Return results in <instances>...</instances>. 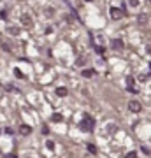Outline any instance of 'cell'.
Listing matches in <instances>:
<instances>
[{"label":"cell","instance_id":"d6986e66","mask_svg":"<svg viewBox=\"0 0 151 158\" xmlns=\"http://www.w3.org/2000/svg\"><path fill=\"white\" fill-rule=\"evenodd\" d=\"M78 65H84V58H79V60H78Z\"/></svg>","mask_w":151,"mask_h":158},{"label":"cell","instance_id":"8992f818","mask_svg":"<svg viewBox=\"0 0 151 158\" xmlns=\"http://www.w3.org/2000/svg\"><path fill=\"white\" fill-rule=\"evenodd\" d=\"M30 132H32L30 125H19V134L21 135H30Z\"/></svg>","mask_w":151,"mask_h":158},{"label":"cell","instance_id":"8fae6325","mask_svg":"<svg viewBox=\"0 0 151 158\" xmlns=\"http://www.w3.org/2000/svg\"><path fill=\"white\" fill-rule=\"evenodd\" d=\"M14 76H16V77H19V79L25 77V74H23L21 70H19V69H14Z\"/></svg>","mask_w":151,"mask_h":158},{"label":"cell","instance_id":"5b68a950","mask_svg":"<svg viewBox=\"0 0 151 158\" xmlns=\"http://www.w3.org/2000/svg\"><path fill=\"white\" fill-rule=\"evenodd\" d=\"M111 48L112 49H123V40L121 39H112L111 40Z\"/></svg>","mask_w":151,"mask_h":158},{"label":"cell","instance_id":"44dd1931","mask_svg":"<svg viewBox=\"0 0 151 158\" xmlns=\"http://www.w3.org/2000/svg\"><path fill=\"white\" fill-rule=\"evenodd\" d=\"M0 134H2V132H0Z\"/></svg>","mask_w":151,"mask_h":158},{"label":"cell","instance_id":"52a82bcc","mask_svg":"<svg viewBox=\"0 0 151 158\" xmlns=\"http://www.w3.org/2000/svg\"><path fill=\"white\" fill-rule=\"evenodd\" d=\"M81 74H83V77L90 79V77H93V76H95V69H84Z\"/></svg>","mask_w":151,"mask_h":158},{"label":"cell","instance_id":"7402d4cb","mask_svg":"<svg viewBox=\"0 0 151 158\" xmlns=\"http://www.w3.org/2000/svg\"><path fill=\"white\" fill-rule=\"evenodd\" d=\"M149 2H151V0H149Z\"/></svg>","mask_w":151,"mask_h":158},{"label":"cell","instance_id":"3957f363","mask_svg":"<svg viewBox=\"0 0 151 158\" xmlns=\"http://www.w3.org/2000/svg\"><path fill=\"white\" fill-rule=\"evenodd\" d=\"M141 109H142L141 102H137V100H130L128 102V111L130 113H141Z\"/></svg>","mask_w":151,"mask_h":158},{"label":"cell","instance_id":"ffe728a7","mask_svg":"<svg viewBox=\"0 0 151 158\" xmlns=\"http://www.w3.org/2000/svg\"><path fill=\"white\" fill-rule=\"evenodd\" d=\"M23 23H27V25L30 23V19H28V16H23Z\"/></svg>","mask_w":151,"mask_h":158},{"label":"cell","instance_id":"7a4b0ae2","mask_svg":"<svg viewBox=\"0 0 151 158\" xmlns=\"http://www.w3.org/2000/svg\"><path fill=\"white\" fill-rule=\"evenodd\" d=\"M123 16H125V12L121 11V9H118V7H111V18L114 19V21H118V19H121Z\"/></svg>","mask_w":151,"mask_h":158},{"label":"cell","instance_id":"5bb4252c","mask_svg":"<svg viewBox=\"0 0 151 158\" xmlns=\"http://www.w3.org/2000/svg\"><path fill=\"white\" fill-rule=\"evenodd\" d=\"M88 151H90V153H93V155H95V153H97V148L93 146V144H88Z\"/></svg>","mask_w":151,"mask_h":158},{"label":"cell","instance_id":"ac0fdd59","mask_svg":"<svg viewBox=\"0 0 151 158\" xmlns=\"http://www.w3.org/2000/svg\"><path fill=\"white\" fill-rule=\"evenodd\" d=\"M142 153H146V155H149V149H148L146 146H142Z\"/></svg>","mask_w":151,"mask_h":158},{"label":"cell","instance_id":"e0dca14e","mask_svg":"<svg viewBox=\"0 0 151 158\" xmlns=\"http://www.w3.org/2000/svg\"><path fill=\"white\" fill-rule=\"evenodd\" d=\"M146 79H148V74H146V76H144V74H141V76H139V81H146Z\"/></svg>","mask_w":151,"mask_h":158},{"label":"cell","instance_id":"6da1fadb","mask_svg":"<svg viewBox=\"0 0 151 158\" xmlns=\"http://www.w3.org/2000/svg\"><path fill=\"white\" fill-rule=\"evenodd\" d=\"M93 127H95L93 118H91L90 114H83V121L79 123V128L83 130V132H91V130H93Z\"/></svg>","mask_w":151,"mask_h":158},{"label":"cell","instance_id":"9c48e42d","mask_svg":"<svg viewBox=\"0 0 151 158\" xmlns=\"http://www.w3.org/2000/svg\"><path fill=\"white\" fill-rule=\"evenodd\" d=\"M51 119H53V121H56V123H58V121H63V116H62V114H60V113H55V114H53V118H51Z\"/></svg>","mask_w":151,"mask_h":158},{"label":"cell","instance_id":"ba28073f","mask_svg":"<svg viewBox=\"0 0 151 158\" xmlns=\"http://www.w3.org/2000/svg\"><path fill=\"white\" fill-rule=\"evenodd\" d=\"M67 88H56V95L58 97H67Z\"/></svg>","mask_w":151,"mask_h":158},{"label":"cell","instance_id":"2e32d148","mask_svg":"<svg viewBox=\"0 0 151 158\" xmlns=\"http://www.w3.org/2000/svg\"><path fill=\"white\" fill-rule=\"evenodd\" d=\"M128 2H130V6H132V7H137V6H139V0H128Z\"/></svg>","mask_w":151,"mask_h":158},{"label":"cell","instance_id":"30bf717a","mask_svg":"<svg viewBox=\"0 0 151 158\" xmlns=\"http://www.w3.org/2000/svg\"><path fill=\"white\" fill-rule=\"evenodd\" d=\"M146 23H148V16H146V14H141L139 16V25H146Z\"/></svg>","mask_w":151,"mask_h":158},{"label":"cell","instance_id":"7c38bea8","mask_svg":"<svg viewBox=\"0 0 151 158\" xmlns=\"http://www.w3.org/2000/svg\"><path fill=\"white\" fill-rule=\"evenodd\" d=\"M18 32H19V30H18L16 27H9V34L11 35H18Z\"/></svg>","mask_w":151,"mask_h":158},{"label":"cell","instance_id":"9a60e30c","mask_svg":"<svg viewBox=\"0 0 151 158\" xmlns=\"http://www.w3.org/2000/svg\"><path fill=\"white\" fill-rule=\"evenodd\" d=\"M125 158H137V153L135 151H130V153H127V156Z\"/></svg>","mask_w":151,"mask_h":158},{"label":"cell","instance_id":"4fadbf2b","mask_svg":"<svg viewBox=\"0 0 151 158\" xmlns=\"http://www.w3.org/2000/svg\"><path fill=\"white\" fill-rule=\"evenodd\" d=\"M46 148L53 151V149H55V142H53V141H48V142H46Z\"/></svg>","mask_w":151,"mask_h":158},{"label":"cell","instance_id":"277c9868","mask_svg":"<svg viewBox=\"0 0 151 158\" xmlns=\"http://www.w3.org/2000/svg\"><path fill=\"white\" fill-rule=\"evenodd\" d=\"M135 79L132 77V76H128V77H127V90L128 91H132V93H137V88H135Z\"/></svg>","mask_w":151,"mask_h":158}]
</instances>
